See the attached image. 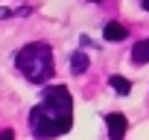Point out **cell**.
Returning <instances> with one entry per match:
<instances>
[{"instance_id":"1","label":"cell","mask_w":149,"mask_h":140,"mask_svg":"<svg viewBox=\"0 0 149 140\" xmlns=\"http://www.w3.org/2000/svg\"><path fill=\"white\" fill-rule=\"evenodd\" d=\"M70 125H73L70 91L64 85H50L44 91V99L29 111V131L35 140H50V137L67 134Z\"/></svg>"},{"instance_id":"2","label":"cell","mask_w":149,"mask_h":140,"mask_svg":"<svg viewBox=\"0 0 149 140\" xmlns=\"http://www.w3.org/2000/svg\"><path fill=\"white\" fill-rule=\"evenodd\" d=\"M15 64L18 70L29 79V82H47L56 70V61H53V50L47 44H26L18 55H15Z\"/></svg>"},{"instance_id":"3","label":"cell","mask_w":149,"mask_h":140,"mask_svg":"<svg viewBox=\"0 0 149 140\" xmlns=\"http://www.w3.org/2000/svg\"><path fill=\"white\" fill-rule=\"evenodd\" d=\"M105 125H108L111 140H123L126 137V117L123 114H108L105 117Z\"/></svg>"},{"instance_id":"4","label":"cell","mask_w":149,"mask_h":140,"mask_svg":"<svg viewBox=\"0 0 149 140\" xmlns=\"http://www.w3.org/2000/svg\"><path fill=\"white\" fill-rule=\"evenodd\" d=\"M132 58H134V64H146V61H149V38H143V41L134 44Z\"/></svg>"},{"instance_id":"5","label":"cell","mask_w":149,"mask_h":140,"mask_svg":"<svg viewBox=\"0 0 149 140\" xmlns=\"http://www.w3.org/2000/svg\"><path fill=\"white\" fill-rule=\"evenodd\" d=\"M102 35H105L108 41H123V38L129 35V32H126V26H123V24H105Z\"/></svg>"},{"instance_id":"6","label":"cell","mask_w":149,"mask_h":140,"mask_svg":"<svg viewBox=\"0 0 149 140\" xmlns=\"http://www.w3.org/2000/svg\"><path fill=\"white\" fill-rule=\"evenodd\" d=\"M70 70H73V73H85V70H88V55L85 53H73L70 55Z\"/></svg>"},{"instance_id":"7","label":"cell","mask_w":149,"mask_h":140,"mask_svg":"<svg viewBox=\"0 0 149 140\" xmlns=\"http://www.w3.org/2000/svg\"><path fill=\"white\" fill-rule=\"evenodd\" d=\"M108 82H111V88H114L120 96H126V94L132 91V82H129V79H123V76H111Z\"/></svg>"},{"instance_id":"8","label":"cell","mask_w":149,"mask_h":140,"mask_svg":"<svg viewBox=\"0 0 149 140\" xmlns=\"http://www.w3.org/2000/svg\"><path fill=\"white\" fill-rule=\"evenodd\" d=\"M0 140H15V131L6 128V131H0Z\"/></svg>"},{"instance_id":"9","label":"cell","mask_w":149,"mask_h":140,"mask_svg":"<svg viewBox=\"0 0 149 140\" xmlns=\"http://www.w3.org/2000/svg\"><path fill=\"white\" fill-rule=\"evenodd\" d=\"M140 3H143V9H146V12H149V0H140Z\"/></svg>"},{"instance_id":"10","label":"cell","mask_w":149,"mask_h":140,"mask_svg":"<svg viewBox=\"0 0 149 140\" xmlns=\"http://www.w3.org/2000/svg\"><path fill=\"white\" fill-rule=\"evenodd\" d=\"M91 3H97V0H91Z\"/></svg>"}]
</instances>
